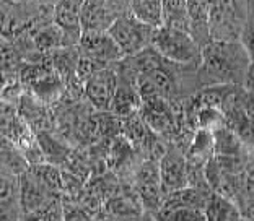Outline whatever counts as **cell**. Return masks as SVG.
<instances>
[{
	"label": "cell",
	"mask_w": 254,
	"mask_h": 221,
	"mask_svg": "<svg viewBox=\"0 0 254 221\" xmlns=\"http://www.w3.org/2000/svg\"><path fill=\"white\" fill-rule=\"evenodd\" d=\"M28 221H64L62 213L59 212V208L53 203H48L46 207L39 208L38 212L26 215Z\"/></svg>",
	"instance_id": "484cf974"
},
{
	"label": "cell",
	"mask_w": 254,
	"mask_h": 221,
	"mask_svg": "<svg viewBox=\"0 0 254 221\" xmlns=\"http://www.w3.org/2000/svg\"><path fill=\"white\" fill-rule=\"evenodd\" d=\"M130 15L137 21L145 25L152 30L163 28V2L155 0H137L129 3Z\"/></svg>",
	"instance_id": "7c38bea8"
},
{
	"label": "cell",
	"mask_w": 254,
	"mask_h": 221,
	"mask_svg": "<svg viewBox=\"0 0 254 221\" xmlns=\"http://www.w3.org/2000/svg\"><path fill=\"white\" fill-rule=\"evenodd\" d=\"M250 62L241 43H209L202 48L199 75L215 86L243 85Z\"/></svg>",
	"instance_id": "6da1fadb"
},
{
	"label": "cell",
	"mask_w": 254,
	"mask_h": 221,
	"mask_svg": "<svg viewBox=\"0 0 254 221\" xmlns=\"http://www.w3.org/2000/svg\"><path fill=\"white\" fill-rule=\"evenodd\" d=\"M80 44L86 52V57H91L101 63L108 60H119L124 57L109 33H82Z\"/></svg>",
	"instance_id": "9c48e42d"
},
{
	"label": "cell",
	"mask_w": 254,
	"mask_h": 221,
	"mask_svg": "<svg viewBox=\"0 0 254 221\" xmlns=\"http://www.w3.org/2000/svg\"><path fill=\"white\" fill-rule=\"evenodd\" d=\"M246 25V5L238 2L209 3L210 43H240Z\"/></svg>",
	"instance_id": "7a4b0ae2"
},
{
	"label": "cell",
	"mask_w": 254,
	"mask_h": 221,
	"mask_svg": "<svg viewBox=\"0 0 254 221\" xmlns=\"http://www.w3.org/2000/svg\"><path fill=\"white\" fill-rule=\"evenodd\" d=\"M213 135V153L217 156H241V140L228 127H222Z\"/></svg>",
	"instance_id": "e0dca14e"
},
{
	"label": "cell",
	"mask_w": 254,
	"mask_h": 221,
	"mask_svg": "<svg viewBox=\"0 0 254 221\" xmlns=\"http://www.w3.org/2000/svg\"><path fill=\"white\" fill-rule=\"evenodd\" d=\"M171 221H207L205 212L200 208H180L166 217Z\"/></svg>",
	"instance_id": "4316f807"
},
{
	"label": "cell",
	"mask_w": 254,
	"mask_h": 221,
	"mask_svg": "<svg viewBox=\"0 0 254 221\" xmlns=\"http://www.w3.org/2000/svg\"><path fill=\"white\" fill-rule=\"evenodd\" d=\"M101 68H105L101 62L91 59V57H80L77 62V67H75V77L85 83L91 75H95L98 70H101Z\"/></svg>",
	"instance_id": "cb8c5ba5"
},
{
	"label": "cell",
	"mask_w": 254,
	"mask_h": 221,
	"mask_svg": "<svg viewBox=\"0 0 254 221\" xmlns=\"http://www.w3.org/2000/svg\"><path fill=\"white\" fill-rule=\"evenodd\" d=\"M213 155V135L212 132L199 130L195 133L189 148V160L195 166H204L212 160Z\"/></svg>",
	"instance_id": "2e32d148"
},
{
	"label": "cell",
	"mask_w": 254,
	"mask_h": 221,
	"mask_svg": "<svg viewBox=\"0 0 254 221\" xmlns=\"http://www.w3.org/2000/svg\"><path fill=\"white\" fill-rule=\"evenodd\" d=\"M30 172L46 190H49V192L62 190V174L57 171L54 166L36 165Z\"/></svg>",
	"instance_id": "ffe728a7"
},
{
	"label": "cell",
	"mask_w": 254,
	"mask_h": 221,
	"mask_svg": "<svg viewBox=\"0 0 254 221\" xmlns=\"http://www.w3.org/2000/svg\"><path fill=\"white\" fill-rule=\"evenodd\" d=\"M20 63V57L18 52H16L10 44L0 41V72H11L18 67Z\"/></svg>",
	"instance_id": "603a6c76"
},
{
	"label": "cell",
	"mask_w": 254,
	"mask_h": 221,
	"mask_svg": "<svg viewBox=\"0 0 254 221\" xmlns=\"http://www.w3.org/2000/svg\"><path fill=\"white\" fill-rule=\"evenodd\" d=\"M64 38H65V34H64L56 25H51V26L48 25L36 33V36H34V46L41 52L53 51L57 46H62Z\"/></svg>",
	"instance_id": "44dd1931"
},
{
	"label": "cell",
	"mask_w": 254,
	"mask_h": 221,
	"mask_svg": "<svg viewBox=\"0 0 254 221\" xmlns=\"http://www.w3.org/2000/svg\"><path fill=\"white\" fill-rule=\"evenodd\" d=\"M142 98L137 91L126 88V86H119L116 95L113 98V103L109 109L114 114H118L119 117H134V114L137 112V109H140Z\"/></svg>",
	"instance_id": "5bb4252c"
},
{
	"label": "cell",
	"mask_w": 254,
	"mask_h": 221,
	"mask_svg": "<svg viewBox=\"0 0 254 221\" xmlns=\"http://www.w3.org/2000/svg\"><path fill=\"white\" fill-rule=\"evenodd\" d=\"M204 212L207 221H241L232 203L218 195H213L210 200H207Z\"/></svg>",
	"instance_id": "ac0fdd59"
},
{
	"label": "cell",
	"mask_w": 254,
	"mask_h": 221,
	"mask_svg": "<svg viewBox=\"0 0 254 221\" xmlns=\"http://www.w3.org/2000/svg\"><path fill=\"white\" fill-rule=\"evenodd\" d=\"M150 48L160 57L175 63H181V65L200 63L202 49L190 38L189 33L171 30V28H158L153 31Z\"/></svg>",
	"instance_id": "3957f363"
},
{
	"label": "cell",
	"mask_w": 254,
	"mask_h": 221,
	"mask_svg": "<svg viewBox=\"0 0 254 221\" xmlns=\"http://www.w3.org/2000/svg\"><path fill=\"white\" fill-rule=\"evenodd\" d=\"M38 142H39V148H41L46 155H61L64 151L62 145L53 140V137L48 135V133H39Z\"/></svg>",
	"instance_id": "f1b7e54d"
},
{
	"label": "cell",
	"mask_w": 254,
	"mask_h": 221,
	"mask_svg": "<svg viewBox=\"0 0 254 221\" xmlns=\"http://www.w3.org/2000/svg\"><path fill=\"white\" fill-rule=\"evenodd\" d=\"M195 120L200 130L215 132L222 127H227V119L220 108L217 106H205V104H197L195 110Z\"/></svg>",
	"instance_id": "d6986e66"
},
{
	"label": "cell",
	"mask_w": 254,
	"mask_h": 221,
	"mask_svg": "<svg viewBox=\"0 0 254 221\" xmlns=\"http://www.w3.org/2000/svg\"><path fill=\"white\" fill-rule=\"evenodd\" d=\"M49 190H46L36 179L31 176L30 171L21 174L20 177V203L21 210L26 215L38 212L39 208L49 203Z\"/></svg>",
	"instance_id": "30bf717a"
},
{
	"label": "cell",
	"mask_w": 254,
	"mask_h": 221,
	"mask_svg": "<svg viewBox=\"0 0 254 221\" xmlns=\"http://www.w3.org/2000/svg\"><path fill=\"white\" fill-rule=\"evenodd\" d=\"M62 218L64 221H91L82 208H72V207H68L67 210L62 212Z\"/></svg>",
	"instance_id": "f546056e"
},
{
	"label": "cell",
	"mask_w": 254,
	"mask_h": 221,
	"mask_svg": "<svg viewBox=\"0 0 254 221\" xmlns=\"http://www.w3.org/2000/svg\"><path fill=\"white\" fill-rule=\"evenodd\" d=\"M153 31L152 28L137 21L130 13H123L108 33L124 55H137L152 46Z\"/></svg>",
	"instance_id": "277c9868"
},
{
	"label": "cell",
	"mask_w": 254,
	"mask_h": 221,
	"mask_svg": "<svg viewBox=\"0 0 254 221\" xmlns=\"http://www.w3.org/2000/svg\"><path fill=\"white\" fill-rule=\"evenodd\" d=\"M163 28L189 33L188 2H163Z\"/></svg>",
	"instance_id": "9a60e30c"
},
{
	"label": "cell",
	"mask_w": 254,
	"mask_h": 221,
	"mask_svg": "<svg viewBox=\"0 0 254 221\" xmlns=\"http://www.w3.org/2000/svg\"><path fill=\"white\" fill-rule=\"evenodd\" d=\"M5 88H7V78H5V73L0 72V95L5 91Z\"/></svg>",
	"instance_id": "1f68e13d"
},
{
	"label": "cell",
	"mask_w": 254,
	"mask_h": 221,
	"mask_svg": "<svg viewBox=\"0 0 254 221\" xmlns=\"http://www.w3.org/2000/svg\"><path fill=\"white\" fill-rule=\"evenodd\" d=\"M21 203L16 197L0 200V221H20Z\"/></svg>",
	"instance_id": "d4e9b609"
},
{
	"label": "cell",
	"mask_w": 254,
	"mask_h": 221,
	"mask_svg": "<svg viewBox=\"0 0 254 221\" xmlns=\"http://www.w3.org/2000/svg\"><path fill=\"white\" fill-rule=\"evenodd\" d=\"M80 10H82V2H59L54 5L53 16L54 25L67 36H77L82 34V26H80Z\"/></svg>",
	"instance_id": "8fae6325"
},
{
	"label": "cell",
	"mask_w": 254,
	"mask_h": 221,
	"mask_svg": "<svg viewBox=\"0 0 254 221\" xmlns=\"http://www.w3.org/2000/svg\"><path fill=\"white\" fill-rule=\"evenodd\" d=\"M108 210L111 212L114 217L119 218H134L138 217V205L134 203L130 199H124V197H118L108 203Z\"/></svg>",
	"instance_id": "7402d4cb"
},
{
	"label": "cell",
	"mask_w": 254,
	"mask_h": 221,
	"mask_svg": "<svg viewBox=\"0 0 254 221\" xmlns=\"http://www.w3.org/2000/svg\"><path fill=\"white\" fill-rule=\"evenodd\" d=\"M21 80L31 86L39 100L53 101L62 91V80L53 68L41 63H30L21 68Z\"/></svg>",
	"instance_id": "5b68a950"
},
{
	"label": "cell",
	"mask_w": 254,
	"mask_h": 221,
	"mask_svg": "<svg viewBox=\"0 0 254 221\" xmlns=\"http://www.w3.org/2000/svg\"><path fill=\"white\" fill-rule=\"evenodd\" d=\"M160 185L165 194H173L184 187L189 182V169L186 161L178 155H165L158 166Z\"/></svg>",
	"instance_id": "ba28073f"
},
{
	"label": "cell",
	"mask_w": 254,
	"mask_h": 221,
	"mask_svg": "<svg viewBox=\"0 0 254 221\" xmlns=\"http://www.w3.org/2000/svg\"><path fill=\"white\" fill-rule=\"evenodd\" d=\"M243 86L248 93L254 95V60L250 62V67H248V72H246V77L243 81Z\"/></svg>",
	"instance_id": "4dcf8cb0"
},
{
	"label": "cell",
	"mask_w": 254,
	"mask_h": 221,
	"mask_svg": "<svg viewBox=\"0 0 254 221\" xmlns=\"http://www.w3.org/2000/svg\"><path fill=\"white\" fill-rule=\"evenodd\" d=\"M240 43L243 44V48L246 49L248 55H250V59L254 60V18L246 20V25H245L243 34H241Z\"/></svg>",
	"instance_id": "83f0119b"
},
{
	"label": "cell",
	"mask_w": 254,
	"mask_h": 221,
	"mask_svg": "<svg viewBox=\"0 0 254 221\" xmlns=\"http://www.w3.org/2000/svg\"><path fill=\"white\" fill-rule=\"evenodd\" d=\"M121 15L123 13H118L116 7L108 2H82V33H108Z\"/></svg>",
	"instance_id": "8992f818"
},
{
	"label": "cell",
	"mask_w": 254,
	"mask_h": 221,
	"mask_svg": "<svg viewBox=\"0 0 254 221\" xmlns=\"http://www.w3.org/2000/svg\"><path fill=\"white\" fill-rule=\"evenodd\" d=\"M188 15H189V34L195 43L199 39L210 41L209 34V3L205 2H188Z\"/></svg>",
	"instance_id": "4fadbf2b"
},
{
	"label": "cell",
	"mask_w": 254,
	"mask_h": 221,
	"mask_svg": "<svg viewBox=\"0 0 254 221\" xmlns=\"http://www.w3.org/2000/svg\"><path fill=\"white\" fill-rule=\"evenodd\" d=\"M118 88V77L109 68H101L85 81V95L96 109H109Z\"/></svg>",
	"instance_id": "52a82bcc"
}]
</instances>
